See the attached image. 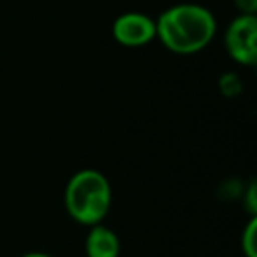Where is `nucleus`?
Instances as JSON below:
<instances>
[{"instance_id":"obj_1","label":"nucleus","mask_w":257,"mask_h":257,"mask_svg":"<svg viewBox=\"0 0 257 257\" xmlns=\"http://www.w3.org/2000/svg\"><path fill=\"white\" fill-rule=\"evenodd\" d=\"M155 29L166 50L176 55H194L213 41L217 22L203 6L176 4L155 20Z\"/></svg>"},{"instance_id":"obj_2","label":"nucleus","mask_w":257,"mask_h":257,"mask_svg":"<svg viewBox=\"0 0 257 257\" xmlns=\"http://www.w3.org/2000/svg\"><path fill=\"white\" fill-rule=\"evenodd\" d=\"M113 203V189L99 169H79L69 178L64 190V204L69 217L86 227L102 224Z\"/></svg>"},{"instance_id":"obj_3","label":"nucleus","mask_w":257,"mask_h":257,"mask_svg":"<svg viewBox=\"0 0 257 257\" xmlns=\"http://www.w3.org/2000/svg\"><path fill=\"white\" fill-rule=\"evenodd\" d=\"M227 55L239 65L257 64V18L255 15H239L231 22L224 36Z\"/></svg>"},{"instance_id":"obj_4","label":"nucleus","mask_w":257,"mask_h":257,"mask_svg":"<svg viewBox=\"0 0 257 257\" xmlns=\"http://www.w3.org/2000/svg\"><path fill=\"white\" fill-rule=\"evenodd\" d=\"M113 37L125 48H141L150 44L157 37L155 20L141 13H125L113 23Z\"/></svg>"},{"instance_id":"obj_5","label":"nucleus","mask_w":257,"mask_h":257,"mask_svg":"<svg viewBox=\"0 0 257 257\" xmlns=\"http://www.w3.org/2000/svg\"><path fill=\"white\" fill-rule=\"evenodd\" d=\"M121 243L118 234L104 224L90 227L85 239L86 257H120Z\"/></svg>"},{"instance_id":"obj_6","label":"nucleus","mask_w":257,"mask_h":257,"mask_svg":"<svg viewBox=\"0 0 257 257\" xmlns=\"http://www.w3.org/2000/svg\"><path fill=\"white\" fill-rule=\"evenodd\" d=\"M257 217H250L241 232V252L245 257H257Z\"/></svg>"},{"instance_id":"obj_7","label":"nucleus","mask_w":257,"mask_h":257,"mask_svg":"<svg viewBox=\"0 0 257 257\" xmlns=\"http://www.w3.org/2000/svg\"><path fill=\"white\" fill-rule=\"evenodd\" d=\"M218 86H220V92L224 93L225 97H236V95H239L243 90L241 81H239V78L234 72H225L220 78V81H218Z\"/></svg>"},{"instance_id":"obj_8","label":"nucleus","mask_w":257,"mask_h":257,"mask_svg":"<svg viewBox=\"0 0 257 257\" xmlns=\"http://www.w3.org/2000/svg\"><path fill=\"white\" fill-rule=\"evenodd\" d=\"M243 201H245L246 211L250 213V217L257 215V185L255 182H252L246 187V192L243 194Z\"/></svg>"},{"instance_id":"obj_9","label":"nucleus","mask_w":257,"mask_h":257,"mask_svg":"<svg viewBox=\"0 0 257 257\" xmlns=\"http://www.w3.org/2000/svg\"><path fill=\"white\" fill-rule=\"evenodd\" d=\"M234 4L241 15H255L257 11V0H234Z\"/></svg>"},{"instance_id":"obj_10","label":"nucleus","mask_w":257,"mask_h":257,"mask_svg":"<svg viewBox=\"0 0 257 257\" xmlns=\"http://www.w3.org/2000/svg\"><path fill=\"white\" fill-rule=\"evenodd\" d=\"M20 257H53V255H50V253H46V252H37V250H34V252H27Z\"/></svg>"}]
</instances>
